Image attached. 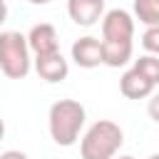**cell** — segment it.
Returning <instances> with one entry per match:
<instances>
[{
	"mask_svg": "<svg viewBox=\"0 0 159 159\" xmlns=\"http://www.w3.org/2000/svg\"><path fill=\"white\" fill-rule=\"evenodd\" d=\"M87 112L77 99H57L50 107L47 114V127L50 137L57 147H72L80 139V132L84 127Z\"/></svg>",
	"mask_w": 159,
	"mask_h": 159,
	"instance_id": "6da1fadb",
	"label": "cell"
},
{
	"mask_svg": "<svg viewBox=\"0 0 159 159\" xmlns=\"http://www.w3.org/2000/svg\"><path fill=\"white\" fill-rule=\"evenodd\" d=\"M124 144V132L112 119H97L80 139L82 159H114Z\"/></svg>",
	"mask_w": 159,
	"mask_h": 159,
	"instance_id": "7a4b0ae2",
	"label": "cell"
},
{
	"mask_svg": "<svg viewBox=\"0 0 159 159\" xmlns=\"http://www.w3.org/2000/svg\"><path fill=\"white\" fill-rule=\"evenodd\" d=\"M27 37L22 32L7 30L0 32V72L10 80H25L32 70V57H30Z\"/></svg>",
	"mask_w": 159,
	"mask_h": 159,
	"instance_id": "3957f363",
	"label": "cell"
},
{
	"mask_svg": "<svg viewBox=\"0 0 159 159\" xmlns=\"http://www.w3.org/2000/svg\"><path fill=\"white\" fill-rule=\"evenodd\" d=\"M102 40L112 42H132L134 40V15L114 7L102 15Z\"/></svg>",
	"mask_w": 159,
	"mask_h": 159,
	"instance_id": "277c9868",
	"label": "cell"
},
{
	"mask_svg": "<svg viewBox=\"0 0 159 159\" xmlns=\"http://www.w3.org/2000/svg\"><path fill=\"white\" fill-rule=\"evenodd\" d=\"M32 65H35V72L40 75V80H45L50 84H57V82L67 80V75H70V65H67V60L62 57L60 50L45 52V55H35Z\"/></svg>",
	"mask_w": 159,
	"mask_h": 159,
	"instance_id": "5b68a950",
	"label": "cell"
},
{
	"mask_svg": "<svg viewBox=\"0 0 159 159\" xmlns=\"http://www.w3.org/2000/svg\"><path fill=\"white\" fill-rule=\"evenodd\" d=\"M72 60L77 67L82 70H94L99 65H104V57H102V40L99 37H92V35H84L80 40L72 42Z\"/></svg>",
	"mask_w": 159,
	"mask_h": 159,
	"instance_id": "8992f818",
	"label": "cell"
},
{
	"mask_svg": "<svg viewBox=\"0 0 159 159\" xmlns=\"http://www.w3.org/2000/svg\"><path fill=\"white\" fill-rule=\"evenodd\" d=\"M67 15L80 27H92L104 15V0H67Z\"/></svg>",
	"mask_w": 159,
	"mask_h": 159,
	"instance_id": "52a82bcc",
	"label": "cell"
},
{
	"mask_svg": "<svg viewBox=\"0 0 159 159\" xmlns=\"http://www.w3.org/2000/svg\"><path fill=\"white\" fill-rule=\"evenodd\" d=\"M25 37H27V47H30L32 55H45V52L60 50L57 30H55V25H50V22H37V25H32Z\"/></svg>",
	"mask_w": 159,
	"mask_h": 159,
	"instance_id": "ba28073f",
	"label": "cell"
},
{
	"mask_svg": "<svg viewBox=\"0 0 159 159\" xmlns=\"http://www.w3.org/2000/svg\"><path fill=\"white\" fill-rule=\"evenodd\" d=\"M119 92L127 97V99H147L152 92H154V84L142 75L137 72L134 67L127 70L122 77H119Z\"/></svg>",
	"mask_w": 159,
	"mask_h": 159,
	"instance_id": "9c48e42d",
	"label": "cell"
},
{
	"mask_svg": "<svg viewBox=\"0 0 159 159\" xmlns=\"http://www.w3.org/2000/svg\"><path fill=\"white\" fill-rule=\"evenodd\" d=\"M132 50L134 42H112V40H102V57L107 67H124L132 60Z\"/></svg>",
	"mask_w": 159,
	"mask_h": 159,
	"instance_id": "30bf717a",
	"label": "cell"
},
{
	"mask_svg": "<svg viewBox=\"0 0 159 159\" xmlns=\"http://www.w3.org/2000/svg\"><path fill=\"white\" fill-rule=\"evenodd\" d=\"M134 17L147 27L159 25V0H134Z\"/></svg>",
	"mask_w": 159,
	"mask_h": 159,
	"instance_id": "8fae6325",
	"label": "cell"
},
{
	"mask_svg": "<svg viewBox=\"0 0 159 159\" xmlns=\"http://www.w3.org/2000/svg\"><path fill=\"white\" fill-rule=\"evenodd\" d=\"M134 70L142 72L154 87L159 84V57H157V55H149V52L142 55L139 60H134Z\"/></svg>",
	"mask_w": 159,
	"mask_h": 159,
	"instance_id": "7c38bea8",
	"label": "cell"
},
{
	"mask_svg": "<svg viewBox=\"0 0 159 159\" xmlns=\"http://www.w3.org/2000/svg\"><path fill=\"white\" fill-rule=\"evenodd\" d=\"M142 47L149 52V55H157L159 57V25H152L144 30L142 35Z\"/></svg>",
	"mask_w": 159,
	"mask_h": 159,
	"instance_id": "4fadbf2b",
	"label": "cell"
},
{
	"mask_svg": "<svg viewBox=\"0 0 159 159\" xmlns=\"http://www.w3.org/2000/svg\"><path fill=\"white\" fill-rule=\"evenodd\" d=\"M147 114L159 124V92H152L149 94V104H147Z\"/></svg>",
	"mask_w": 159,
	"mask_h": 159,
	"instance_id": "5bb4252c",
	"label": "cell"
},
{
	"mask_svg": "<svg viewBox=\"0 0 159 159\" xmlns=\"http://www.w3.org/2000/svg\"><path fill=\"white\" fill-rule=\"evenodd\" d=\"M0 159H30V157L25 152H20V149H7V152L0 154Z\"/></svg>",
	"mask_w": 159,
	"mask_h": 159,
	"instance_id": "9a60e30c",
	"label": "cell"
},
{
	"mask_svg": "<svg viewBox=\"0 0 159 159\" xmlns=\"http://www.w3.org/2000/svg\"><path fill=\"white\" fill-rule=\"evenodd\" d=\"M7 20V5H5V0H0V25Z\"/></svg>",
	"mask_w": 159,
	"mask_h": 159,
	"instance_id": "2e32d148",
	"label": "cell"
},
{
	"mask_svg": "<svg viewBox=\"0 0 159 159\" xmlns=\"http://www.w3.org/2000/svg\"><path fill=\"white\" fill-rule=\"evenodd\" d=\"M30 5H47V2H52V0H27Z\"/></svg>",
	"mask_w": 159,
	"mask_h": 159,
	"instance_id": "e0dca14e",
	"label": "cell"
},
{
	"mask_svg": "<svg viewBox=\"0 0 159 159\" xmlns=\"http://www.w3.org/2000/svg\"><path fill=\"white\" fill-rule=\"evenodd\" d=\"M2 137H5V119L0 117V139H2Z\"/></svg>",
	"mask_w": 159,
	"mask_h": 159,
	"instance_id": "ac0fdd59",
	"label": "cell"
},
{
	"mask_svg": "<svg viewBox=\"0 0 159 159\" xmlns=\"http://www.w3.org/2000/svg\"><path fill=\"white\" fill-rule=\"evenodd\" d=\"M114 159H134V157H129V154H124V157H114Z\"/></svg>",
	"mask_w": 159,
	"mask_h": 159,
	"instance_id": "d6986e66",
	"label": "cell"
},
{
	"mask_svg": "<svg viewBox=\"0 0 159 159\" xmlns=\"http://www.w3.org/2000/svg\"><path fill=\"white\" fill-rule=\"evenodd\" d=\"M147 159H159V154H152V157H147Z\"/></svg>",
	"mask_w": 159,
	"mask_h": 159,
	"instance_id": "ffe728a7",
	"label": "cell"
}]
</instances>
